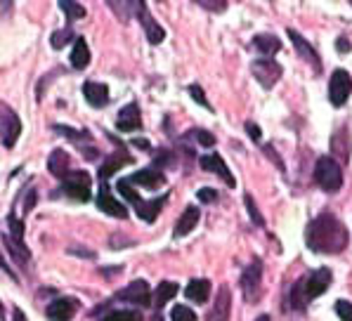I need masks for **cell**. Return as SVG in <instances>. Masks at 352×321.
<instances>
[{
  "label": "cell",
  "mask_w": 352,
  "mask_h": 321,
  "mask_svg": "<svg viewBox=\"0 0 352 321\" xmlns=\"http://www.w3.org/2000/svg\"><path fill=\"white\" fill-rule=\"evenodd\" d=\"M3 243H5V248H8L10 253H12V258L17 260V263L21 265V267H24V263H29V260H31L29 248H26V246H21V243H14L12 239H10V236H5V234H3Z\"/></svg>",
  "instance_id": "obj_27"
},
{
  "label": "cell",
  "mask_w": 352,
  "mask_h": 321,
  "mask_svg": "<svg viewBox=\"0 0 352 321\" xmlns=\"http://www.w3.org/2000/svg\"><path fill=\"white\" fill-rule=\"evenodd\" d=\"M69 253H74V255H83V258H95V253H93V250H85V248H76V246H72V248H69Z\"/></svg>",
  "instance_id": "obj_44"
},
{
  "label": "cell",
  "mask_w": 352,
  "mask_h": 321,
  "mask_svg": "<svg viewBox=\"0 0 352 321\" xmlns=\"http://www.w3.org/2000/svg\"><path fill=\"white\" fill-rule=\"evenodd\" d=\"M350 41H348V38H338V41H336V50H338L340 54H343V52H350Z\"/></svg>",
  "instance_id": "obj_43"
},
{
  "label": "cell",
  "mask_w": 352,
  "mask_h": 321,
  "mask_svg": "<svg viewBox=\"0 0 352 321\" xmlns=\"http://www.w3.org/2000/svg\"><path fill=\"white\" fill-rule=\"evenodd\" d=\"M5 225H8V230H10L8 236L12 239L14 243H21V246H24V222L17 220V215L14 213H10L8 217H5Z\"/></svg>",
  "instance_id": "obj_28"
},
{
  "label": "cell",
  "mask_w": 352,
  "mask_h": 321,
  "mask_svg": "<svg viewBox=\"0 0 352 321\" xmlns=\"http://www.w3.org/2000/svg\"><path fill=\"white\" fill-rule=\"evenodd\" d=\"M260 276H263V263L260 258H253V263L243 269L241 274V291H243V298L246 302L256 305L263 296V286H260Z\"/></svg>",
  "instance_id": "obj_4"
},
{
  "label": "cell",
  "mask_w": 352,
  "mask_h": 321,
  "mask_svg": "<svg viewBox=\"0 0 352 321\" xmlns=\"http://www.w3.org/2000/svg\"><path fill=\"white\" fill-rule=\"evenodd\" d=\"M305 241H307V248L315 250V253L336 255L348 246L350 234H348V227H345L333 213H322L307 225Z\"/></svg>",
  "instance_id": "obj_1"
},
{
  "label": "cell",
  "mask_w": 352,
  "mask_h": 321,
  "mask_svg": "<svg viewBox=\"0 0 352 321\" xmlns=\"http://www.w3.org/2000/svg\"><path fill=\"white\" fill-rule=\"evenodd\" d=\"M170 319L173 321H197V314H194L187 305H175L170 312Z\"/></svg>",
  "instance_id": "obj_33"
},
{
  "label": "cell",
  "mask_w": 352,
  "mask_h": 321,
  "mask_svg": "<svg viewBox=\"0 0 352 321\" xmlns=\"http://www.w3.org/2000/svg\"><path fill=\"white\" fill-rule=\"evenodd\" d=\"M55 130L59 135H67V137H72L74 142H80V140H90V135L85 133V130H72V128H67V125H55Z\"/></svg>",
  "instance_id": "obj_35"
},
{
  "label": "cell",
  "mask_w": 352,
  "mask_h": 321,
  "mask_svg": "<svg viewBox=\"0 0 352 321\" xmlns=\"http://www.w3.org/2000/svg\"><path fill=\"white\" fill-rule=\"evenodd\" d=\"M130 182H138L147 189H156V187H164L166 184V175L159 170V168H147V170H138L135 175L128 177Z\"/></svg>",
  "instance_id": "obj_18"
},
{
  "label": "cell",
  "mask_w": 352,
  "mask_h": 321,
  "mask_svg": "<svg viewBox=\"0 0 352 321\" xmlns=\"http://www.w3.org/2000/svg\"><path fill=\"white\" fill-rule=\"evenodd\" d=\"M256 321H272V319H270V314H260Z\"/></svg>",
  "instance_id": "obj_47"
},
{
  "label": "cell",
  "mask_w": 352,
  "mask_h": 321,
  "mask_svg": "<svg viewBox=\"0 0 352 321\" xmlns=\"http://www.w3.org/2000/svg\"><path fill=\"white\" fill-rule=\"evenodd\" d=\"M331 279H333V274H331V269H329V267H319L315 272H310V274L300 276V279L291 286V293H289L291 307H294V309H305L307 305L315 300V298H319L322 293L329 291Z\"/></svg>",
  "instance_id": "obj_2"
},
{
  "label": "cell",
  "mask_w": 352,
  "mask_h": 321,
  "mask_svg": "<svg viewBox=\"0 0 352 321\" xmlns=\"http://www.w3.org/2000/svg\"><path fill=\"white\" fill-rule=\"evenodd\" d=\"M177 291H180L177 284H173V281H161L154 291V300H151V305H156V309H161L168 300H173V298L177 296Z\"/></svg>",
  "instance_id": "obj_26"
},
{
  "label": "cell",
  "mask_w": 352,
  "mask_h": 321,
  "mask_svg": "<svg viewBox=\"0 0 352 321\" xmlns=\"http://www.w3.org/2000/svg\"><path fill=\"white\" fill-rule=\"evenodd\" d=\"M189 95H192V100H197L199 104H201L204 109H213L210 107V102L206 100V95H204V90L199 88V85H189Z\"/></svg>",
  "instance_id": "obj_38"
},
{
  "label": "cell",
  "mask_w": 352,
  "mask_h": 321,
  "mask_svg": "<svg viewBox=\"0 0 352 321\" xmlns=\"http://www.w3.org/2000/svg\"><path fill=\"white\" fill-rule=\"evenodd\" d=\"M76 36L74 31H72V26H67V29H62V31H55V34L50 36V45L55 47V50H62L64 45H69L72 41H76Z\"/></svg>",
  "instance_id": "obj_30"
},
{
  "label": "cell",
  "mask_w": 352,
  "mask_h": 321,
  "mask_svg": "<svg viewBox=\"0 0 352 321\" xmlns=\"http://www.w3.org/2000/svg\"><path fill=\"white\" fill-rule=\"evenodd\" d=\"M59 10H62V12L67 14L69 21H78V19H83L85 14H88V12H85L83 5L72 3V0H59Z\"/></svg>",
  "instance_id": "obj_29"
},
{
  "label": "cell",
  "mask_w": 352,
  "mask_h": 321,
  "mask_svg": "<svg viewBox=\"0 0 352 321\" xmlns=\"http://www.w3.org/2000/svg\"><path fill=\"white\" fill-rule=\"evenodd\" d=\"M0 133H3V146L12 149L21 135V121L8 104L0 107Z\"/></svg>",
  "instance_id": "obj_8"
},
{
  "label": "cell",
  "mask_w": 352,
  "mask_h": 321,
  "mask_svg": "<svg viewBox=\"0 0 352 321\" xmlns=\"http://www.w3.org/2000/svg\"><path fill=\"white\" fill-rule=\"evenodd\" d=\"M336 314H338L343 321H352V302L338 300V302H336Z\"/></svg>",
  "instance_id": "obj_36"
},
{
  "label": "cell",
  "mask_w": 352,
  "mask_h": 321,
  "mask_svg": "<svg viewBox=\"0 0 352 321\" xmlns=\"http://www.w3.org/2000/svg\"><path fill=\"white\" fill-rule=\"evenodd\" d=\"M126 163H133V159H130L128 154H123V151H116V154H111L109 159H107L100 166V179H102V182H107V177H111L113 173H116L121 166H126Z\"/></svg>",
  "instance_id": "obj_25"
},
{
  "label": "cell",
  "mask_w": 352,
  "mask_h": 321,
  "mask_svg": "<svg viewBox=\"0 0 352 321\" xmlns=\"http://www.w3.org/2000/svg\"><path fill=\"white\" fill-rule=\"evenodd\" d=\"M118 192H121L123 197H126V199H128V201H130V203H133V206H138L140 201H142V199H140V194L135 192L133 187H130V179H128V177L118 179Z\"/></svg>",
  "instance_id": "obj_32"
},
{
  "label": "cell",
  "mask_w": 352,
  "mask_h": 321,
  "mask_svg": "<svg viewBox=\"0 0 352 321\" xmlns=\"http://www.w3.org/2000/svg\"><path fill=\"white\" fill-rule=\"evenodd\" d=\"M199 163H201V168L206 173H215V175L223 179L225 184H230V187H234V184H236L234 175H232V170L227 168V163L223 161V156H220V154H206V156L199 159Z\"/></svg>",
  "instance_id": "obj_13"
},
{
  "label": "cell",
  "mask_w": 352,
  "mask_h": 321,
  "mask_svg": "<svg viewBox=\"0 0 352 321\" xmlns=\"http://www.w3.org/2000/svg\"><path fill=\"white\" fill-rule=\"evenodd\" d=\"M246 133L251 135L256 142H260V137H263V133H260V128H258L256 123H246Z\"/></svg>",
  "instance_id": "obj_42"
},
{
  "label": "cell",
  "mask_w": 352,
  "mask_h": 321,
  "mask_svg": "<svg viewBox=\"0 0 352 321\" xmlns=\"http://www.w3.org/2000/svg\"><path fill=\"white\" fill-rule=\"evenodd\" d=\"M47 170L52 173L55 177H59V179H64L69 175V154L64 149H55L50 154V159H47Z\"/></svg>",
  "instance_id": "obj_21"
},
{
  "label": "cell",
  "mask_w": 352,
  "mask_h": 321,
  "mask_svg": "<svg viewBox=\"0 0 352 321\" xmlns=\"http://www.w3.org/2000/svg\"><path fill=\"white\" fill-rule=\"evenodd\" d=\"M199 201L201 203H213V201H218V192L215 189H210V187H204V189H199Z\"/></svg>",
  "instance_id": "obj_40"
},
{
  "label": "cell",
  "mask_w": 352,
  "mask_h": 321,
  "mask_svg": "<svg viewBox=\"0 0 352 321\" xmlns=\"http://www.w3.org/2000/svg\"><path fill=\"white\" fill-rule=\"evenodd\" d=\"M315 179L327 194H336L343 187V168L331 156H319L315 166Z\"/></svg>",
  "instance_id": "obj_3"
},
{
  "label": "cell",
  "mask_w": 352,
  "mask_h": 321,
  "mask_svg": "<svg viewBox=\"0 0 352 321\" xmlns=\"http://www.w3.org/2000/svg\"><path fill=\"white\" fill-rule=\"evenodd\" d=\"M102 321H142V314L138 309H113L107 317H102Z\"/></svg>",
  "instance_id": "obj_31"
},
{
  "label": "cell",
  "mask_w": 352,
  "mask_h": 321,
  "mask_svg": "<svg viewBox=\"0 0 352 321\" xmlns=\"http://www.w3.org/2000/svg\"><path fill=\"white\" fill-rule=\"evenodd\" d=\"M168 201V194H164L161 199H151V201H140L138 206H135V213L142 217L144 222H154L156 215L161 213V208H164V203Z\"/></svg>",
  "instance_id": "obj_20"
},
{
  "label": "cell",
  "mask_w": 352,
  "mask_h": 321,
  "mask_svg": "<svg viewBox=\"0 0 352 321\" xmlns=\"http://www.w3.org/2000/svg\"><path fill=\"white\" fill-rule=\"evenodd\" d=\"M352 92V76L345 69H336L329 80V100L333 107H343L350 100Z\"/></svg>",
  "instance_id": "obj_6"
},
{
  "label": "cell",
  "mask_w": 352,
  "mask_h": 321,
  "mask_svg": "<svg viewBox=\"0 0 352 321\" xmlns=\"http://www.w3.org/2000/svg\"><path fill=\"white\" fill-rule=\"evenodd\" d=\"M251 74L256 76V80L265 90H270L277 85L284 69H281V64L274 62V59H256V62L251 64Z\"/></svg>",
  "instance_id": "obj_7"
},
{
  "label": "cell",
  "mask_w": 352,
  "mask_h": 321,
  "mask_svg": "<svg viewBox=\"0 0 352 321\" xmlns=\"http://www.w3.org/2000/svg\"><path fill=\"white\" fill-rule=\"evenodd\" d=\"M116 298L118 300H128L133 305H142V307H147V305H151V300H154V298L149 296V286L144 279H138V281H133V284H128L123 291L116 293Z\"/></svg>",
  "instance_id": "obj_10"
},
{
  "label": "cell",
  "mask_w": 352,
  "mask_h": 321,
  "mask_svg": "<svg viewBox=\"0 0 352 321\" xmlns=\"http://www.w3.org/2000/svg\"><path fill=\"white\" fill-rule=\"evenodd\" d=\"M199 217H201V210L199 208H194V206H187V210L182 213V217L177 220V225H175V236L180 239V236H187L189 232L197 227V222H199Z\"/></svg>",
  "instance_id": "obj_22"
},
{
  "label": "cell",
  "mask_w": 352,
  "mask_h": 321,
  "mask_svg": "<svg viewBox=\"0 0 352 321\" xmlns=\"http://www.w3.org/2000/svg\"><path fill=\"white\" fill-rule=\"evenodd\" d=\"M189 133H192V137L199 140V144L201 146H213L215 144V135L206 133V130H189Z\"/></svg>",
  "instance_id": "obj_37"
},
{
  "label": "cell",
  "mask_w": 352,
  "mask_h": 321,
  "mask_svg": "<svg viewBox=\"0 0 352 321\" xmlns=\"http://www.w3.org/2000/svg\"><path fill=\"white\" fill-rule=\"evenodd\" d=\"M265 154H267V156H272L274 163H277V166H279V170H284V163L279 161V156L274 154V149H272V146H270V144H265Z\"/></svg>",
  "instance_id": "obj_45"
},
{
  "label": "cell",
  "mask_w": 352,
  "mask_h": 321,
  "mask_svg": "<svg viewBox=\"0 0 352 321\" xmlns=\"http://www.w3.org/2000/svg\"><path fill=\"white\" fill-rule=\"evenodd\" d=\"M83 95H85V100H88V104L95 107V109L109 104V88H107L104 83L88 80V83L83 85Z\"/></svg>",
  "instance_id": "obj_17"
},
{
  "label": "cell",
  "mask_w": 352,
  "mask_h": 321,
  "mask_svg": "<svg viewBox=\"0 0 352 321\" xmlns=\"http://www.w3.org/2000/svg\"><path fill=\"white\" fill-rule=\"evenodd\" d=\"M199 5L206 10H213V12H223V10L227 8V3H208V0H199Z\"/></svg>",
  "instance_id": "obj_41"
},
{
  "label": "cell",
  "mask_w": 352,
  "mask_h": 321,
  "mask_svg": "<svg viewBox=\"0 0 352 321\" xmlns=\"http://www.w3.org/2000/svg\"><path fill=\"white\" fill-rule=\"evenodd\" d=\"M253 47L263 54V59H272L281 50V41L274 34H258L253 38Z\"/></svg>",
  "instance_id": "obj_19"
},
{
  "label": "cell",
  "mask_w": 352,
  "mask_h": 321,
  "mask_svg": "<svg viewBox=\"0 0 352 321\" xmlns=\"http://www.w3.org/2000/svg\"><path fill=\"white\" fill-rule=\"evenodd\" d=\"M116 125L121 133H135V130L142 128V116H140V107L135 102H130L118 111L116 116Z\"/></svg>",
  "instance_id": "obj_15"
},
{
  "label": "cell",
  "mask_w": 352,
  "mask_h": 321,
  "mask_svg": "<svg viewBox=\"0 0 352 321\" xmlns=\"http://www.w3.org/2000/svg\"><path fill=\"white\" fill-rule=\"evenodd\" d=\"M36 206V189L34 187H29L26 189V197H24V203H21V210H24V215L26 213H31V208Z\"/></svg>",
  "instance_id": "obj_39"
},
{
  "label": "cell",
  "mask_w": 352,
  "mask_h": 321,
  "mask_svg": "<svg viewBox=\"0 0 352 321\" xmlns=\"http://www.w3.org/2000/svg\"><path fill=\"white\" fill-rule=\"evenodd\" d=\"M76 312H78V300L76 298H57L45 309L50 321H72Z\"/></svg>",
  "instance_id": "obj_12"
},
{
  "label": "cell",
  "mask_w": 352,
  "mask_h": 321,
  "mask_svg": "<svg viewBox=\"0 0 352 321\" xmlns=\"http://www.w3.org/2000/svg\"><path fill=\"white\" fill-rule=\"evenodd\" d=\"M286 34H289L291 43H294V45H296L298 54H300V57L305 59L307 64H312V69H315L317 74L322 71V62H319V54H317V50H315V47H312L310 43L305 41V38H302L300 34H298L296 29H289V31H286Z\"/></svg>",
  "instance_id": "obj_14"
},
{
  "label": "cell",
  "mask_w": 352,
  "mask_h": 321,
  "mask_svg": "<svg viewBox=\"0 0 352 321\" xmlns=\"http://www.w3.org/2000/svg\"><path fill=\"white\" fill-rule=\"evenodd\" d=\"M133 12L138 14L140 24L144 26V34H147L151 45H159V43H164V38H166L164 26L156 24V19L151 17V12H149L147 5H144V3H133Z\"/></svg>",
  "instance_id": "obj_9"
},
{
  "label": "cell",
  "mask_w": 352,
  "mask_h": 321,
  "mask_svg": "<svg viewBox=\"0 0 352 321\" xmlns=\"http://www.w3.org/2000/svg\"><path fill=\"white\" fill-rule=\"evenodd\" d=\"M185 296L189 298V300L204 305L210 296V281L208 279H192L189 281V286L185 288Z\"/></svg>",
  "instance_id": "obj_24"
},
{
  "label": "cell",
  "mask_w": 352,
  "mask_h": 321,
  "mask_svg": "<svg viewBox=\"0 0 352 321\" xmlns=\"http://www.w3.org/2000/svg\"><path fill=\"white\" fill-rule=\"evenodd\" d=\"M133 146H140V149H149L147 140H133Z\"/></svg>",
  "instance_id": "obj_46"
},
{
  "label": "cell",
  "mask_w": 352,
  "mask_h": 321,
  "mask_svg": "<svg viewBox=\"0 0 352 321\" xmlns=\"http://www.w3.org/2000/svg\"><path fill=\"white\" fill-rule=\"evenodd\" d=\"M62 192L67 197H72L76 201H90V194H93V184H90V175L83 170H72L67 177L62 179Z\"/></svg>",
  "instance_id": "obj_5"
},
{
  "label": "cell",
  "mask_w": 352,
  "mask_h": 321,
  "mask_svg": "<svg viewBox=\"0 0 352 321\" xmlns=\"http://www.w3.org/2000/svg\"><path fill=\"white\" fill-rule=\"evenodd\" d=\"M243 201H246V210H248V215H251V220L256 222L258 227H265V220H263V215L258 213V206H256V201H253L251 194H246Z\"/></svg>",
  "instance_id": "obj_34"
},
{
  "label": "cell",
  "mask_w": 352,
  "mask_h": 321,
  "mask_svg": "<svg viewBox=\"0 0 352 321\" xmlns=\"http://www.w3.org/2000/svg\"><path fill=\"white\" fill-rule=\"evenodd\" d=\"M97 208L104 210V213L111 215V217H118V220H126V217H128V208L118 199H113V194H111V189L107 187V182H102V187H100Z\"/></svg>",
  "instance_id": "obj_11"
},
{
  "label": "cell",
  "mask_w": 352,
  "mask_h": 321,
  "mask_svg": "<svg viewBox=\"0 0 352 321\" xmlns=\"http://www.w3.org/2000/svg\"><path fill=\"white\" fill-rule=\"evenodd\" d=\"M230 312H232V293L227 286H220L218 298L213 302V309L208 312V321H230Z\"/></svg>",
  "instance_id": "obj_16"
},
{
  "label": "cell",
  "mask_w": 352,
  "mask_h": 321,
  "mask_svg": "<svg viewBox=\"0 0 352 321\" xmlns=\"http://www.w3.org/2000/svg\"><path fill=\"white\" fill-rule=\"evenodd\" d=\"M90 64V47L88 43H85L83 36H78L74 41V50H72V67L76 71H80V69H85Z\"/></svg>",
  "instance_id": "obj_23"
}]
</instances>
